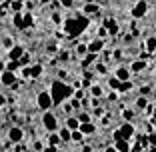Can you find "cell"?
<instances>
[{
    "label": "cell",
    "mask_w": 156,
    "mask_h": 152,
    "mask_svg": "<svg viewBox=\"0 0 156 152\" xmlns=\"http://www.w3.org/2000/svg\"><path fill=\"white\" fill-rule=\"evenodd\" d=\"M42 152H58V150H56V146H46L42 148Z\"/></svg>",
    "instance_id": "cell-35"
},
{
    "label": "cell",
    "mask_w": 156,
    "mask_h": 152,
    "mask_svg": "<svg viewBox=\"0 0 156 152\" xmlns=\"http://www.w3.org/2000/svg\"><path fill=\"white\" fill-rule=\"evenodd\" d=\"M2 46H6V48H14V44H12V38H2Z\"/></svg>",
    "instance_id": "cell-26"
},
{
    "label": "cell",
    "mask_w": 156,
    "mask_h": 152,
    "mask_svg": "<svg viewBox=\"0 0 156 152\" xmlns=\"http://www.w3.org/2000/svg\"><path fill=\"white\" fill-rule=\"evenodd\" d=\"M116 148H118V152H130L128 140H116Z\"/></svg>",
    "instance_id": "cell-15"
},
{
    "label": "cell",
    "mask_w": 156,
    "mask_h": 152,
    "mask_svg": "<svg viewBox=\"0 0 156 152\" xmlns=\"http://www.w3.org/2000/svg\"><path fill=\"white\" fill-rule=\"evenodd\" d=\"M136 104H138V108H144V106H146L148 104V100H146V98H138V100H136Z\"/></svg>",
    "instance_id": "cell-31"
},
{
    "label": "cell",
    "mask_w": 156,
    "mask_h": 152,
    "mask_svg": "<svg viewBox=\"0 0 156 152\" xmlns=\"http://www.w3.org/2000/svg\"><path fill=\"white\" fill-rule=\"evenodd\" d=\"M36 102H38V106H40L44 112L50 110V106H54V104H52V96L48 92H40V94H38V98H36Z\"/></svg>",
    "instance_id": "cell-4"
},
{
    "label": "cell",
    "mask_w": 156,
    "mask_h": 152,
    "mask_svg": "<svg viewBox=\"0 0 156 152\" xmlns=\"http://www.w3.org/2000/svg\"><path fill=\"white\" fill-rule=\"evenodd\" d=\"M52 20H54V22L58 24V22H60V14H54V16H52Z\"/></svg>",
    "instance_id": "cell-40"
},
{
    "label": "cell",
    "mask_w": 156,
    "mask_h": 152,
    "mask_svg": "<svg viewBox=\"0 0 156 152\" xmlns=\"http://www.w3.org/2000/svg\"><path fill=\"white\" fill-rule=\"evenodd\" d=\"M106 152H116V150H114V148H108V150H106Z\"/></svg>",
    "instance_id": "cell-44"
},
{
    "label": "cell",
    "mask_w": 156,
    "mask_h": 152,
    "mask_svg": "<svg viewBox=\"0 0 156 152\" xmlns=\"http://www.w3.org/2000/svg\"><path fill=\"white\" fill-rule=\"evenodd\" d=\"M130 88H132V82H130V80H126V82H122V84H120L118 92H128Z\"/></svg>",
    "instance_id": "cell-21"
},
{
    "label": "cell",
    "mask_w": 156,
    "mask_h": 152,
    "mask_svg": "<svg viewBox=\"0 0 156 152\" xmlns=\"http://www.w3.org/2000/svg\"><path fill=\"white\" fill-rule=\"evenodd\" d=\"M84 134L80 132V130H72V134H70V140H74V142H78V140H82Z\"/></svg>",
    "instance_id": "cell-22"
},
{
    "label": "cell",
    "mask_w": 156,
    "mask_h": 152,
    "mask_svg": "<svg viewBox=\"0 0 156 152\" xmlns=\"http://www.w3.org/2000/svg\"><path fill=\"white\" fill-rule=\"evenodd\" d=\"M76 118H78V122H80V124H86V122H90V116L84 114V112H82V114H78Z\"/></svg>",
    "instance_id": "cell-25"
},
{
    "label": "cell",
    "mask_w": 156,
    "mask_h": 152,
    "mask_svg": "<svg viewBox=\"0 0 156 152\" xmlns=\"http://www.w3.org/2000/svg\"><path fill=\"white\" fill-rule=\"evenodd\" d=\"M18 64H20L18 60H10V62H8V66H6V70H10V72H14V70L18 68Z\"/></svg>",
    "instance_id": "cell-24"
},
{
    "label": "cell",
    "mask_w": 156,
    "mask_h": 152,
    "mask_svg": "<svg viewBox=\"0 0 156 152\" xmlns=\"http://www.w3.org/2000/svg\"><path fill=\"white\" fill-rule=\"evenodd\" d=\"M70 134H72V130H70V128H62V132H60L58 136L62 140H70Z\"/></svg>",
    "instance_id": "cell-23"
},
{
    "label": "cell",
    "mask_w": 156,
    "mask_h": 152,
    "mask_svg": "<svg viewBox=\"0 0 156 152\" xmlns=\"http://www.w3.org/2000/svg\"><path fill=\"white\" fill-rule=\"evenodd\" d=\"M146 8H148L146 2H144V0H138L136 4H134V8H132V16L134 18H142L144 14H146Z\"/></svg>",
    "instance_id": "cell-5"
},
{
    "label": "cell",
    "mask_w": 156,
    "mask_h": 152,
    "mask_svg": "<svg viewBox=\"0 0 156 152\" xmlns=\"http://www.w3.org/2000/svg\"><path fill=\"white\" fill-rule=\"evenodd\" d=\"M86 28H88V18L86 16H76V18H70V20L64 22V32L68 34L70 38L82 34Z\"/></svg>",
    "instance_id": "cell-2"
},
{
    "label": "cell",
    "mask_w": 156,
    "mask_h": 152,
    "mask_svg": "<svg viewBox=\"0 0 156 152\" xmlns=\"http://www.w3.org/2000/svg\"><path fill=\"white\" fill-rule=\"evenodd\" d=\"M40 2H42V4H48V2H50V0H40Z\"/></svg>",
    "instance_id": "cell-42"
},
{
    "label": "cell",
    "mask_w": 156,
    "mask_h": 152,
    "mask_svg": "<svg viewBox=\"0 0 156 152\" xmlns=\"http://www.w3.org/2000/svg\"><path fill=\"white\" fill-rule=\"evenodd\" d=\"M12 10H14V12H18V10H20V2H18V0L12 2Z\"/></svg>",
    "instance_id": "cell-36"
},
{
    "label": "cell",
    "mask_w": 156,
    "mask_h": 152,
    "mask_svg": "<svg viewBox=\"0 0 156 152\" xmlns=\"http://www.w3.org/2000/svg\"><path fill=\"white\" fill-rule=\"evenodd\" d=\"M116 78H118L120 82H126V80H130V70L124 68V66H120V68L116 70Z\"/></svg>",
    "instance_id": "cell-13"
},
{
    "label": "cell",
    "mask_w": 156,
    "mask_h": 152,
    "mask_svg": "<svg viewBox=\"0 0 156 152\" xmlns=\"http://www.w3.org/2000/svg\"><path fill=\"white\" fill-rule=\"evenodd\" d=\"M84 12H86V14H96L98 12V6L92 4V2H88V4L84 6Z\"/></svg>",
    "instance_id": "cell-19"
},
{
    "label": "cell",
    "mask_w": 156,
    "mask_h": 152,
    "mask_svg": "<svg viewBox=\"0 0 156 152\" xmlns=\"http://www.w3.org/2000/svg\"><path fill=\"white\" fill-rule=\"evenodd\" d=\"M88 2H92V0H88Z\"/></svg>",
    "instance_id": "cell-46"
},
{
    "label": "cell",
    "mask_w": 156,
    "mask_h": 152,
    "mask_svg": "<svg viewBox=\"0 0 156 152\" xmlns=\"http://www.w3.org/2000/svg\"><path fill=\"white\" fill-rule=\"evenodd\" d=\"M138 142H140V146H148V144H150V140H148V136H140V138H138Z\"/></svg>",
    "instance_id": "cell-30"
},
{
    "label": "cell",
    "mask_w": 156,
    "mask_h": 152,
    "mask_svg": "<svg viewBox=\"0 0 156 152\" xmlns=\"http://www.w3.org/2000/svg\"><path fill=\"white\" fill-rule=\"evenodd\" d=\"M28 26H32V14H26L24 16V28H28Z\"/></svg>",
    "instance_id": "cell-28"
},
{
    "label": "cell",
    "mask_w": 156,
    "mask_h": 152,
    "mask_svg": "<svg viewBox=\"0 0 156 152\" xmlns=\"http://www.w3.org/2000/svg\"><path fill=\"white\" fill-rule=\"evenodd\" d=\"M130 2H138V0H130Z\"/></svg>",
    "instance_id": "cell-45"
},
{
    "label": "cell",
    "mask_w": 156,
    "mask_h": 152,
    "mask_svg": "<svg viewBox=\"0 0 156 152\" xmlns=\"http://www.w3.org/2000/svg\"><path fill=\"white\" fill-rule=\"evenodd\" d=\"M0 2H2V0H0Z\"/></svg>",
    "instance_id": "cell-47"
},
{
    "label": "cell",
    "mask_w": 156,
    "mask_h": 152,
    "mask_svg": "<svg viewBox=\"0 0 156 152\" xmlns=\"http://www.w3.org/2000/svg\"><path fill=\"white\" fill-rule=\"evenodd\" d=\"M40 74H42V66H40V64H34V66H28V68H24V76L38 78Z\"/></svg>",
    "instance_id": "cell-9"
},
{
    "label": "cell",
    "mask_w": 156,
    "mask_h": 152,
    "mask_svg": "<svg viewBox=\"0 0 156 152\" xmlns=\"http://www.w3.org/2000/svg\"><path fill=\"white\" fill-rule=\"evenodd\" d=\"M120 84H122V82H120L118 78H110V88H114V90H118V88H120Z\"/></svg>",
    "instance_id": "cell-27"
},
{
    "label": "cell",
    "mask_w": 156,
    "mask_h": 152,
    "mask_svg": "<svg viewBox=\"0 0 156 152\" xmlns=\"http://www.w3.org/2000/svg\"><path fill=\"white\" fill-rule=\"evenodd\" d=\"M102 48H104V40H100V38H98V40H92L90 44H88V52H90V54H96Z\"/></svg>",
    "instance_id": "cell-11"
},
{
    "label": "cell",
    "mask_w": 156,
    "mask_h": 152,
    "mask_svg": "<svg viewBox=\"0 0 156 152\" xmlns=\"http://www.w3.org/2000/svg\"><path fill=\"white\" fill-rule=\"evenodd\" d=\"M120 134H122V138H124V140L132 138V136H134V126L130 124V122L122 124V126H120Z\"/></svg>",
    "instance_id": "cell-10"
},
{
    "label": "cell",
    "mask_w": 156,
    "mask_h": 152,
    "mask_svg": "<svg viewBox=\"0 0 156 152\" xmlns=\"http://www.w3.org/2000/svg\"><path fill=\"white\" fill-rule=\"evenodd\" d=\"M104 28H106V32L110 34V36H116V34H118V22L112 20V18L104 20Z\"/></svg>",
    "instance_id": "cell-8"
},
{
    "label": "cell",
    "mask_w": 156,
    "mask_h": 152,
    "mask_svg": "<svg viewBox=\"0 0 156 152\" xmlns=\"http://www.w3.org/2000/svg\"><path fill=\"white\" fill-rule=\"evenodd\" d=\"M50 96H52V104H62V100H66L68 96L74 94V88L70 84L62 82V80H54L52 82V88H50Z\"/></svg>",
    "instance_id": "cell-1"
},
{
    "label": "cell",
    "mask_w": 156,
    "mask_h": 152,
    "mask_svg": "<svg viewBox=\"0 0 156 152\" xmlns=\"http://www.w3.org/2000/svg\"><path fill=\"white\" fill-rule=\"evenodd\" d=\"M144 68H146V62H144V60H136V62L130 66V70H132V72H142Z\"/></svg>",
    "instance_id": "cell-14"
},
{
    "label": "cell",
    "mask_w": 156,
    "mask_h": 152,
    "mask_svg": "<svg viewBox=\"0 0 156 152\" xmlns=\"http://www.w3.org/2000/svg\"><path fill=\"white\" fill-rule=\"evenodd\" d=\"M86 50H88V46H84V44H80V46H78V54H84Z\"/></svg>",
    "instance_id": "cell-37"
},
{
    "label": "cell",
    "mask_w": 156,
    "mask_h": 152,
    "mask_svg": "<svg viewBox=\"0 0 156 152\" xmlns=\"http://www.w3.org/2000/svg\"><path fill=\"white\" fill-rule=\"evenodd\" d=\"M92 96H102V88L100 86H92Z\"/></svg>",
    "instance_id": "cell-29"
},
{
    "label": "cell",
    "mask_w": 156,
    "mask_h": 152,
    "mask_svg": "<svg viewBox=\"0 0 156 152\" xmlns=\"http://www.w3.org/2000/svg\"><path fill=\"white\" fill-rule=\"evenodd\" d=\"M58 136H56V134H52V136H50V146H56V144H58Z\"/></svg>",
    "instance_id": "cell-33"
},
{
    "label": "cell",
    "mask_w": 156,
    "mask_h": 152,
    "mask_svg": "<svg viewBox=\"0 0 156 152\" xmlns=\"http://www.w3.org/2000/svg\"><path fill=\"white\" fill-rule=\"evenodd\" d=\"M42 124H44L46 130H50V132H54L56 126H58L56 124V116L52 114V112H48V110L44 112V116H42Z\"/></svg>",
    "instance_id": "cell-3"
},
{
    "label": "cell",
    "mask_w": 156,
    "mask_h": 152,
    "mask_svg": "<svg viewBox=\"0 0 156 152\" xmlns=\"http://www.w3.org/2000/svg\"><path fill=\"white\" fill-rule=\"evenodd\" d=\"M4 102H6V100H4V96H2V94H0V106L4 104Z\"/></svg>",
    "instance_id": "cell-41"
},
{
    "label": "cell",
    "mask_w": 156,
    "mask_h": 152,
    "mask_svg": "<svg viewBox=\"0 0 156 152\" xmlns=\"http://www.w3.org/2000/svg\"><path fill=\"white\" fill-rule=\"evenodd\" d=\"M22 136H24V132L18 126H12V128L8 130V138H10V142H14V144H18L20 140H22Z\"/></svg>",
    "instance_id": "cell-6"
},
{
    "label": "cell",
    "mask_w": 156,
    "mask_h": 152,
    "mask_svg": "<svg viewBox=\"0 0 156 152\" xmlns=\"http://www.w3.org/2000/svg\"><path fill=\"white\" fill-rule=\"evenodd\" d=\"M148 140H150L152 146H156V134H150V136H148Z\"/></svg>",
    "instance_id": "cell-38"
},
{
    "label": "cell",
    "mask_w": 156,
    "mask_h": 152,
    "mask_svg": "<svg viewBox=\"0 0 156 152\" xmlns=\"http://www.w3.org/2000/svg\"><path fill=\"white\" fill-rule=\"evenodd\" d=\"M96 70H98V74H104V72H106V66H104V64H98Z\"/></svg>",
    "instance_id": "cell-34"
},
{
    "label": "cell",
    "mask_w": 156,
    "mask_h": 152,
    "mask_svg": "<svg viewBox=\"0 0 156 152\" xmlns=\"http://www.w3.org/2000/svg\"><path fill=\"white\" fill-rule=\"evenodd\" d=\"M22 56H24V48L22 46H14V48H10V52H8L10 60H20Z\"/></svg>",
    "instance_id": "cell-12"
},
{
    "label": "cell",
    "mask_w": 156,
    "mask_h": 152,
    "mask_svg": "<svg viewBox=\"0 0 156 152\" xmlns=\"http://www.w3.org/2000/svg\"><path fill=\"white\" fill-rule=\"evenodd\" d=\"M78 130H80L82 134H92V132H94V124H90V122H86V124H80V128H78Z\"/></svg>",
    "instance_id": "cell-16"
},
{
    "label": "cell",
    "mask_w": 156,
    "mask_h": 152,
    "mask_svg": "<svg viewBox=\"0 0 156 152\" xmlns=\"http://www.w3.org/2000/svg\"><path fill=\"white\" fill-rule=\"evenodd\" d=\"M66 128L78 130V128H80V122H78V118H68V122H66Z\"/></svg>",
    "instance_id": "cell-18"
},
{
    "label": "cell",
    "mask_w": 156,
    "mask_h": 152,
    "mask_svg": "<svg viewBox=\"0 0 156 152\" xmlns=\"http://www.w3.org/2000/svg\"><path fill=\"white\" fill-rule=\"evenodd\" d=\"M148 152H156V146H152V148H150V150H148Z\"/></svg>",
    "instance_id": "cell-43"
},
{
    "label": "cell",
    "mask_w": 156,
    "mask_h": 152,
    "mask_svg": "<svg viewBox=\"0 0 156 152\" xmlns=\"http://www.w3.org/2000/svg\"><path fill=\"white\" fill-rule=\"evenodd\" d=\"M72 2H74V0H60V6H64V8H70V6H72Z\"/></svg>",
    "instance_id": "cell-32"
},
{
    "label": "cell",
    "mask_w": 156,
    "mask_h": 152,
    "mask_svg": "<svg viewBox=\"0 0 156 152\" xmlns=\"http://www.w3.org/2000/svg\"><path fill=\"white\" fill-rule=\"evenodd\" d=\"M146 50H148V52H154V50H156V38H154V36L146 40Z\"/></svg>",
    "instance_id": "cell-20"
},
{
    "label": "cell",
    "mask_w": 156,
    "mask_h": 152,
    "mask_svg": "<svg viewBox=\"0 0 156 152\" xmlns=\"http://www.w3.org/2000/svg\"><path fill=\"white\" fill-rule=\"evenodd\" d=\"M132 116H134L132 110H126V112H124V118H132Z\"/></svg>",
    "instance_id": "cell-39"
},
{
    "label": "cell",
    "mask_w": 156,
    "mask_h": 152,
    "mask_svg": "<svg viewBox=\"0 0 156 152\" xmlns=\"http://www.w3.org/2000/svg\"><path fill=\"white\" fill-rule=\"evenodd\" d=\"M14 26L20 28V30H24V16H20V14H14Z\"/></svg>",
    "instance_id": "cell-17"
},
{
    "label": "cell",
    "mask_w": 156,
    "mask_h": 152,
    "mask_svg": "<svg viewBox=\"0 0 156 152\" xmlns=\"http://www.w3.org/2000/svg\"><path fill=\"white\" fill-rule=\"evenodd\" d=\"M0 82L4 84V86H12V84L16 82V74L10 72V70H4V72H2V76H0Z\"/></svg>",
    "instance_id": "cell-7"
}]
</instances>
